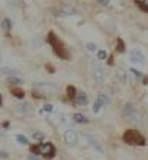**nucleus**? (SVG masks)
I'll list each match as a JSON object with an SVG mask.
<instances>
[{"instance_id": "33", "label": "nucleus", "mask_w": 148, "mask_h": 160, "mask_svg": "<svg viewBox=\"0 0 148 160\" xmlns=\"http://www.w3.org/2000/svg\"><path fill=\"white\" fill-rule=\"evenodd\" d=\"M0 63H2V55H0Z\"/></svg>"}, {"instance_id": "11", "label": "nucleus", "mask_w": 148, "mask_h": 160, "mask_svg": "<svg viewBox=\"0 0 148 160\" xmlns=\"http://www.w3.org/2000/svg\"><path fill=\"white\" fill-rule=\"evenodd\" d=\"M35 88H39L42 89V90H47V92H54V90H57V84L54 83H45V82H36V83H34Z\"/></svg>"}, {"instance_id": "10", "label": "nucleus", "mask_w": 148, "mask_h": 160, "mask_svg": "<svg viewBox=\"0 0 148 160\" xmlns=\"http://www.w3.org/2000/svg\"><path fill=\"white\" fill-rule=\"evenodd\" d=\"M74 103H76V106H86L89 103V98H87V95L84 92H79L76 95Z\"/></svg>"}, {"instance_id": "7", "label": "nucleus", "mask_w": 148, "mask_h": 160, "mask_svg": "<svg viewBox=\"0 0 148 160\" xmlns=\"http://www.w3.org/2000/svg\"><path fill=\"white\" fill-rule=\"evenodd\" d=\"M122 112H123V115H125L127 118H129L131 121H140V114H138V111L135 109V106L131 105V103H127V105L123 106Z\"/></svg>"}, {"instance_id": "14", "label": "nucleus", "mask_w": 148, "mask_h": 160, "mask_svg": "<svg viewBox=\"0 0 148 160\" xmlns=\"http://www.w3.org/2000/svg\"><path fill=\"white\" fill-rule=\"evenodd\" d=\"M84 138L87 140V143L93 147V150H96V152L100 153V154L103 153V148H102V146L98 143V141H96V138H93V137H92V135H89V134H84Z\"/></svg>"}, {"instance_id": "24", "label": "nucleus", "mask_w": 148, "mask_h": 160, "mask_svg": "<svg viewBox=\"0 0 148 160\" xmlns=\"http://www.w3.org/2000/svg\"><path fill=\"white\" fill-rule=\"evenodd\" d=\"M42 111L44 112H47V114H51V112L54 111V106L51 105V103H45V105L42 106Z\"/></svg>"}, {"instance_id": "29", "label": "nucleus", "mask_w": 148, "mask_h": 160, "mask_svg": "<svg viewBox=\"0 0 148 160\" xmlns=\"http://www.w3.org/2000/svg\"><path fill=\"white\" fill-rule=\"evenodd\" d=\"M32 137H34L35 140H39V138H42V134H41V132H36V134H35V132H34V134H32Z\"/></svg>"}, {"instance_id": "23", "label": "nucleus", "mask_w": 148, "mask_h": 160, "mask_svg": "<svg viewBox=\"0 0 148 160\" xmlns=\"http://www.w3.org/2000/svg\"><path fill=\"white\" fill-rule=\"evenodd\" d=\"M86 50L89 51V52H96L98 51V44L96 42H87L86 44Z\"/></svg>"}, {"instance_id": "6", "label": "nucleus", "mask_w": 148, "mask_h": 160, "mask_svg": "<svg viewBox=\"0 0 148 160\" xmlns=\"http://www.w3.org/2000/svg\"><path fill=\"white\" fill-rule=\"evenodd\" d=\"M63 138H64V143L67 146H70V147H74L79 143V135H77V132L73 128H67V131L63 135Z\"/></svg>"}, {"instance_id": "21", "label": "nucleus", "mask_w": 148, "mask_h": 160, "mask_svg": "<svg viewBox=\"0 0 148 160\" xmlns=\"http://www.w3.org/2000/svg\"><path fill=\"white\" fill-rule=\"evenodd\" d=\"M16 141L21 144V146H28V144H29L28 137H26V135H23V134H17L16 135Z\"/></svg>"}, {"instance_id": "2", "label": "nucleus", "mask_w": 148, "mask_h": 160, "mask_svg": "<svg viewBox=\"0 0 148 160\" xmlns=\"http://www.w3.org/2000/svg\"><path fill=\"white\" fill-rule=\"evenodd\" d=\"M123 141L129 146H145V137L138 130H127L123 132Z\"/></svg>"}, {"instance_id": "27", "label": "nucleus", "mask_w": 148, "mask_h": 160, "mask_svg": "<svg viewBox=\"0 0 148 160\" xmlns=\"http://www.w3.org/2000/svg\"><path fill=\"white\" fill-rule=\"evenodd\" d=\"M98 3L102 4V6H107L110 3V0H98Z\"/></svg>"}, {"instance_id": "13", "label": "nucleus", "mask_w": 148, "mask_h": 160, "mask_svg": "<svg viewBox=\"0 0 148 160\" xmlns=\"http://www.w3.org/2000/svg\"><path fill=\"white\" fill-rule=\"evenodd\" d=\"M115 77H116V80H118L121 84H125L128 82V74L123 68H119V67L116 68V70H115Z\"/></svg>"}, {"instance_id": "25", "label": "nucleus", "mask_w": 148, "mask_h": 160, "mask_svg": "<svg viewBox=\"0 0 148 160\" xmlns=\"http://www.w3.org/2000/svg\"><path fill=\"white\" fill-rule=\"evenodd\" d=\"M106 57H107V52H106L105 50H98V58L99 60H106Z\"/></svg>"}, {"instance_id": "8", "label": "nucleus", "mask_w": 148, "mask_h": 160, "mask_svg": "<svg viewBox=\"0 0 148 160\" xmlns=\"http://www.w3.org/2000/svg\"><path fill=\"white\" fill-rule=\"evenodd\" d=\"M107 102H109V99H107V96L105 93H99L96 101L93 102V114H99L102 108L107 105Z\"/></svg>"}, {"instance_id": "12", "label": "nucleus", "mask_w": 148, "mask_h": 160, "mask_svg": "<svg viewBox=\"0 0 148 160\" xmlns=\"http://www.w3.org/2000/svg\"><path fill=\"white\" fill-rule=\"evenodd\" d=\"M15 109H16L19 114H28L31 111V103L29 102H25V101L17 102L16 105H15Z\"/></svg>"}, {"instance_id": "18", "label": "nucleus", "mask_w": 148, "mask_h": 160, "mask_svg": "<svg viewBox=\"0 0 148 160\" xmlns=\"http://www.w3.org/2000/svg\"><path fill=\"white\" fill-rule=\"evenodd\" d=\"M73 119H74V122H77V124H87V122H89V118L83 114H74L73 115Z\"/></svg>"}, {"instance_id": "26", "label": "nucleus", "mask_w": 148, "mask_h": 160, "mask_svg": "<svg viewBox=\"0 0 148 160\" xmlns=\"http://www.w3.org/2000/svg\"><path fill=\"white\" fill-rule=\"evenodd\" d=\"M12 92L13 93H16V95H15V96H17V98H23V92H22V90H19V89H12Z\"/></svg>"}, {"instance_id": "22", "label": "nucleus", "mask_w": 148, "mask_h": 160, "mask_svg": "<svg viewBox=\"0 0 148 160\" xmlns=\"http://www.w3.org/2000/svg\"><path fill=\"white\" fill-rule=\"evenodd\" d=\"M7 4L12 10H17L21 6V0H7Z\"/></svg>"}, {"instance_id": "32", "label": "nucleus", "mask_w": 148, "mask_h": 160, "mask_svg": "<svg viewBox=\"0 0 148 160\" xmlns=\"http://www.w3.org/2000/svg\"><path fill=\"white\" fill-rule=\"evenodd\" d=\"M0 106H2V96H0Z\"/></svg>"}, {"instance_id": "28", "label": "nucleus", "mask_w": 148, "mask_h": 160, "mask_svg": "<svg viewBox=\"0 0 148 160\" xmlns=\"http://www.w3.org/2000/svg\"><path fill=\"white\" fill-rule=\"evenodd\" d=\"M129 72H132V74H135L136 77H141V73L138 72V70H136V68H134V67H132L131 70H129Z\"/></svg>"}, {"instance_id": "3", "label": "nucleus", "mask_w": 148, "mask_h": 160, "mask_svg": "<svg viewBox=\"0 0 148 160\" xmlns=\"http://www.w3.org/2000/svg\"><path fill=\"white\" fill-rule=\"evenodd\" d=\"M32 153H34V154H39V156H42L44 159L50 160L55 156V147L51 143L45 141V143H39V144H36V146H34V147H32Z\"/></svg>"}, {"instance_id": "9", "label": "nucleus", "mask_w": 148, "mask_h": 160, "mask_svg": "<svg viewBox=\"0 0 148 160\" xmlns=\"http://www.w3.org/2000/svg\"><path fill=\"white\" fill-rule=\"evenodd\" d=\"M77 13H79V10H77L76 8H73V6H63V8L57 12V15H58V16H74Z\"/></svg>"}, {"instance_id": "5", "label": "nucleus", "mask_w": 148, "mask_h": 160, "mask_svg": "<svg viewBox=\"0 0 148 160\" xmlns=\"http://www.w3.org/2000/svg\"><path fill=\"white\" fill-rule=\"evenodd\" d=\"M128 58L132 64H136V66H142L145 63V55L142 54V51L136 50V48H134V50L128 52Z\"/></svg>"}, {"instance_id": "17", "label": "nucleus", "mask_w": 148, "mask_h": 160, "mask_svg": "<svg viewBox=\"0 0 148 160\" xmlns=\"http://www.w3.org/2000/svg\"><path fill=\"white\" fill-rule=\"evenodd\" d=\"M134 3L138 6L140 10H142L144 13H148V0H134Z\"/></svg>"}, {"instance_id": "19", "label": "nucleus", "mask_w": 148, "mask_h": 160, "mask_svg": "<svg viewBox=\"0 0 148 160\" xmlns=\"http://www.w3.org/2000/svg\"><path fill=\"white\" fill-rule=\"evenodd\" d=\"M2 29H3L6 34L10 32V29H12V21H10L9 18H4L3 21H2Z\"/></svg>"}, {"instance_id": "31", "label": "nucleus", "mask_w": 148, "mask_h": 160, "mask_svg": "<svg viewBox=\"0 0 148 160\" xmlns=\"http://www.w3.org/2000/svg\"><path fill=\"white\" fill-rule=\"evenodd\" d=\"M3 135H4V131L2 130V127H0V137H3Z\"/></svg>"}, {"instance_id": "16", "label": "nucleus", "mask_w": 148, "mask_h": 160, "mask_svg": "<svg viewBox=\"0 0 148 160\" xmlns=\"http://www.w3.org/2000/svg\"><path fill=\"white\" fill-rule=\"evenodd\" d=\"M0 73L4 74V76H22V73L16 68H10V67H2L0 68Z\"/></svg>"}, {"instance_id": "20", "label": "nucleus", "mask_w": 148, "mask_h": 160, "mask_svg": "<svg viewBox=\"0 0 148 160\" xmlns=\"http://www.w3.org/2000/svg\"><path fill=\"white\" fill-rule=\"evenodd\" d=\"M7 82L10 84H16V86H21L23 83V80L21 79V76H7Z\"/></svg>"}, {"instance_id": "4", "label": "nucleus", "mask_w": 148, "mask_h": 160, "mask_svg": "<svg viewBox=\"0 0 148 160\" xmlns=\"http://www.w3.org/2000/svg\"><path fill=\"white\" fill-rule=\"evenodd\" d=\"M90 68H92V77H93V80L96 82V83L102 84L103 82H105V68L102 67L99 63H92V66H90Z\"/></svg>"}, {"instance_id": "1", "label": "nucleus", "mask_w": 148, "mask_h": 160, "mask_svg": "<svg viewBox=\"0 0 148 160\" xmlns=\"http://www.w3.org/2000/svg\"><path fill=\"white\" fill-rule=\"evenodd\" d=\"M48 44L52 47L54 52L58 55L60 58H63V60L68 58V51H67V48H65V45H64V42L61 41L54 32H50V35H48Z\"/></svg>"}, {"instance_id": "15", "label": "nucleus", "mask_w": 148, "mask_h": 160, "mask_svg": "<svg viewBox=\"0 0 148 160\" xmlns=\"http://www.w3.org/2000/svg\"><path fill=\"white\" fill-rule=\"evenodd\" d=\"M55 119H57L60 127H67L68 128V125H70V118L64 112H58V114L55 115Z\"/></svg>"}, {"instance_id": "30", "label": "nucleus", "mask_w": 148, "mask_h": 160, "mask_svg": "<svg viewBox=\"0 0 148 160\" xmlns=\"http://www.w3.org/2000/svg\"><path fill=\"white\" fill-rule=\"evenodd\" d=\"M28 160H39V159L36 157V154H29V156H28Z\"/></svg>"}]
</instances>
